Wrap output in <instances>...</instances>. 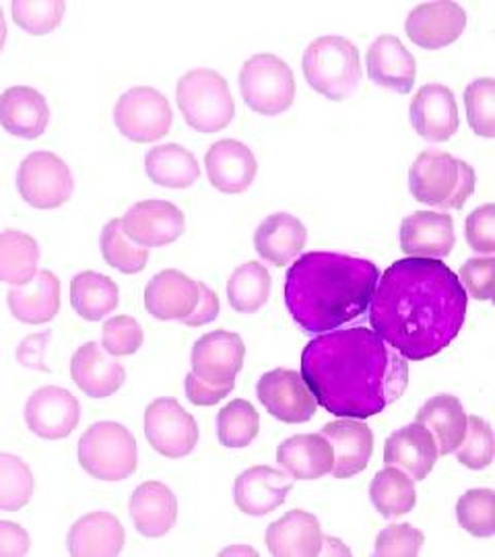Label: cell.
Masks as SVG:
<instances>
[{"label":"cell","mask_w":495,"mask_h":557,"mask_svg":"<svg viewBox=\"0 0 495 557\" xmlns=\"http://www.w3.org/2000/svg\"><path fill=\"white\" fill-rule=\"evenodd\" d=\"M13 20L32 36L54 32L64 17L66 4L62 0H15L11 4Z\"/></svg>","instance_id":"7bdbcfd3"},{"label":"cell","mask_w":495,"mask_h":557,"mask_svg":"<svg viewBox=\"0 0 495 557\" xmlns=\"http://www.w3.org/2000/svg\"><path fill=\"white\" fill-rule=\"evenodd\" d=\"M425 543V535L411 524H391L376 539V556L416 557Z\"/></svg>","instance_id":"7dc6e473"},{"label":"cell","mask_w":495,"mask_h":557,"mask_svg":"<svg viewBox=\"0 0 495 557\" xmlns=\"http://www.w3.org/2000/svg\"><path fill=\"white\" fill-rule=\"evenodd\" d=\"M475 170L455 156L430 149L419 153L409 168V190L417 202L456 211L467 205L475 193Z\"/></svg>","instance_id":"277c9868"},{"label":"cell","mask_w":495,"mask_h":557,"mask_svg":"<svg viewBox=\"0 0 495 557\" xmlns=\"http://www.w3.org/2000/svg\"><path fill=\"white\" fill-rule=\"evenodd\" d=\"M292 490H294L292 475L267 465H258L244 471L236 479L234 498H236V506L244 515L264 517L275 512L281 504H285L287 494Z\"/></svg>","instance_id":"44dd1931"},{"label":"cell","mask_w":495,"mask_h":557,"mask_svg":"<svg viewBox=\"0 0 495 557\" xmlns=\"http://www.w3.org/2000/svg\"><path fill=\"white\" fill-rule=\"evenodd\" d=\"M308 239V230L289 213H275L258 225L255 234L257 252L273 267H285L297 259Z\"/></svg>","instance_id":"1f68e13d"},{"label":"cell","mask_w":495,"mask_h":557,"mask_svg":"<svg viewBox=\"0 0 495 557\" xmlns=\"http://www.w3.org/2000/svg\"><path fill=\"white\" fill-rule=\"evenodd\" d=\"M205 165L211 184L225 195L246 193L257 178V158L242 140L221 139L211 145Z\"/></svg>","instance_id":"ffe728a7"},{"label":"cell","mask_w":495,"mask_h":557,"mask_svg":"<svg viewBox=\"0 0 495 557\" xmlns=\"http://www.w3.org/2000/svg\"><path fill=\"white\" fill-rule=\"evenodd\" d=\"M9 310L25 324H46L59 314L60 281L50 271H38L23 287L9 289Z\"/></svg>","instance_id":"4dcf8cb0"},{"label":"cell","mask_w":495,"mask_h":557,"mask_svg":"<svg viewBox=\"0 0 495 557\" xmlns=\"http://www.w3.org/2000/svg\"><path fill=\"white\" fill-rule=\"evenodd\" d=\"M234 552H239V549H227V552H223V554H234ZM242 552H248V554L257 556V552H255V549H242Z\"/></svg>","instance_id":"11a10c76"},{"label":"cell","mask_w":495,"mask_h":557,"mask_svg":"<svg viewBox=\"0 0 495 557\" xmlns=\"http://www.w3.org/2000/svg\"><path fill=\"white\" fill-rule=\"evenodd\" d=\"M409 112L417 135L430 143L453 139L460 124L455 94L440 83L423 85L411 101Z\"/></svg>","instance_id":"e0dca14e"},{"label":"cell","mask_w":495,"mask_h":557,"mask_svg":"<svg viewBox=\"0 0 495 557\" xmlns=\"http://www.w3.org/2000/svg\"><path fill=\"white\" fill-rule=\"evenodd\" d=\"M378 278L370 260L308 252L287 271L285 304L306 335L331 333L368 312Z\"/></svg>","instance_id":"3957f363"},{"label":"cell","mask_w":495,"mask_h":557,"mask_svg":"<svg viewBox=\"0 0 495 557\" xmlns=\"http://www.w3.org/2000/svg\"><path fill=\"white\" fill-rule=\"evenodd\" d=\"M335 448L333 475L337 479L356 478L366 471L374 453V434L359 419H338L331 421L320 432Z\"/></svg>","instance_id":"7402d4cb"},{"label":"cell","mask_w":495,"mask_h":557,"mask_svg":"<svg viewBox=\"0 0 495 557\" xmlns=\"http://www.w3.org/2000/svg\"><path fill=\"white\" fill-rule=\"evenodd\" d=\"M32 547L29 533L11 520H0V556H27Z\"/></svg>","instance_id":"816d5d0a"},{"label":"cell","mask_w":495,"mask_h":557,"mask_svg":"<svg viewBox=\"0 0 495 557\" xmlns=\"http://www.w3.org/2000/svg\"><path fill=\"white\" fill-rule=\"evenodd\" d=\"M143 326L133 317H116L103 324L101 349L114 358H126L137 354L143 345Z\"/></svg>","instance_id":"bcb514c9"},{"label":"cell","mask_w":495,"mask_h":557,"mask_svg":"<svg viewBox=\"0 0 495 557\" xmlns=\"http://www.w3.org/2000/svg\"><path fill=\"white\" fill-rule=\"evenodd\" d=\"M368 75L380 87L393 89L396 94H409L417 77L413 54L403 46V41L384 34L380 36L366 54Z\"/></svg>","instance_id":"484cf974"},{"label":"cell","mask_w":495,"mask_h":557,"mask_svg":"<svg viewBox=\"0 0 495 557\" xmlns=\"http://www.w3.org/2000/svg\"><path fill=\"white\" fill-rule=\"evenodd\" d=\"M50 122L48 101L34 87H9L0 96V126L21 139L34 140L44 135Z\"/></svg>","instance_id":"d4e9b609"},{"label":"cell","mask_w":495,"mask_h":557,"mask_svg":"<svg viewBox=\"0 0 495 557\" xmlns=\"http://www.w3.org/2000/svg\"><path fill=\"white\" fill-rule=\"evenodd\" d=\"M455 453L458 462L465 465L467 469H473V471L487 469L495 455L492 425L479 416L467 418V436Z\"/></svg>","instance_id":"ee69618b"},{"label":"cell","mask_w":495,"mask_h":557,"mask_svg":"<svg viewBox=\"0 0 495 557\" xmlns=\"http://www.w3.org/2000/svg\"><path fill=\"white\" fill-rule=\"evenodd\" d=\"M124 527L110 512H91L79 518L69 533L71 556L114 557L124 547Z\"/></svg>","instance_id":"f546056e"},{"label":"cell","mask_w":495,"mask_h":557,"mask_svg":"<svg viewBox=\"0 0 495 557\" xmlns=\"http://www.w3.org/2000/svg\"><path fill=\"white\" fill-rule=\"evenodd\" d=\"M246 345L236 333L213 331L197 341L193 347V374L211 386L236 384V376L244 368Z\"/></svg>","instance_id":"5bb4252c"},{"label":"cell","mask_w":495,"mask_h":557,"mask_svg":"<svg viewBox=\"0 0 495 557\" xmlns=\"http://www.w3.org/2000/svg\"><path fill=\"white\" fill-rule=\"evenodd\" d=\"M277 462L292 478L312 481L333 471L335 448L322 434H297L279 444Z\"/></svg>","instance_id":"f1b7e54d"},{"label":"cell","mask_w":495,"mask_h":557,"mask_svg":"<svg viewBox=\"0 0 495 557\" xmlns=\"http://www.w3.org/2000/svg\"><path fill=\"white\" fill-rule=\"evenodd\" d=\"M370 498L382 517L398 518L409 515L417 504L416 483L398 467L378 471L370 485Z\"/></svg>","instance_id":"8d00e7d4"},{"label":"cell","mask_w":495,"mask_h":557,"mask_svg":"<svg viewBox=\"0 0 495 557\" xmlns=\"http://www.w3.org/2000/svg\"><path fill=\"white\" fill-rule=\"evenodd\" d=\"M269 552L277 557H314L322 554V527L306 510H292L267 531Z\"/></svg>","instance_id":"83f0119b"},{"label":"cell","mask_w":495,"mask_h":557,"mask_svg":"<svg viewBox=\"0 0 495 557\" xmlns=\"http://www.w3.org/2000/svg\"><path fill=\"white\" fill-rule=\"evenodd\" d=\"M219 317V298L213 289L202 285V294L195 312L182 320L186 326H205Z\"/></svg>","instance_id":"f5cc1de1"},{"label":"cell","mask_w":495,"mask_h":557,"mask_svg":"<svg viewBox=\"0 0 495 557\" xmlns=\"http://www.w3.org/2000/svg\"><path fill=\"white\" fill-rule=\"evenodd\" d=\"M184 386H186V397L197 405V407H213L218 405L219 400L227 397L236 384H230V386H211L202 380H198L193 372L184 380Z\"/></svg>","instance_id":"f907efd6"},{"label":"cell","mask_w":495,"mask_h":557,"mask_svg":"<svg viewBox=\"0 0 495 557\" xmlns=\"http://www.w3.org/2000/svg\"><path fill=\"white\" fill-rule=\"evenodd\" d=\"M469 296L446 262L396 260L380 278L370 301L372 331L396 354L423 361L442 354L462 331Z\"/></svg>","instance_id":"6da1fadb"},{"label":"cell","mask_w":495,"mask_h":557,"mask_svg":"<svg viewBox=\"0 0 495 557\" xmlns=\"http://www.w3.org/2000/svg\"><path fill=\"white\" fill-rule=\"evenodd\" d=\"M271 275L260 262H244L227 281L230 306L239 314L258 312L271 298Z\"/></svg>","instance_id":"74e56055"},{"label":"cell","mask_w":495,"mask_h":557,"mask_svg":"<svg viewBox=\"0 0 495 557\" xmlns=\"http://www.w3.org/2000/svg\"><path fill=\"white\" fill-rule=\"evenodd\" d=\"M145 436L161 457H188L198 444V425L176 398H158L145 411Z\"/></svg>","instance_id":"8fae6325"},{"label":"cell","mask_w":495,"mask_h":557,"mask_svg":"<svg viewBox=\"0 0 495 557\" xmlns=\"http://www.w3.org/2000/svg\"><path fill=\"white\" fill-rule=\"evenodd\" d=\"M119 285L96 271H85L71 281V304L81 319L99 322L119 308Z\"/></svg>","instance_id":"e575fe53"},{"label":"cell","mask_w":495,"mask_h":557,"mask_svg":"<svg viewBox=\"0 0 495 557\" xmlns=\"http://www.w3.org/2000/svg\"><path fill=\"white\" fill-rule=\"evenodd\" d=\"M38 262L40 246L32 236L17 230L0 234V281L23 287L38 275Z\"/></svg>","instance_id":"d590c367"},{"label":"cell","mask_w":495,"mask_h":557,"mask_svg":"<svg viewBox=\"0 0 495 557\" xmlns=\"http://www.w3.org/2000/svg\"><path fill=\"white\" fill-rule=\"evenodd\" d=\"M467 120L473 133L485 139L495 137V81L492 77L477 79L465 91Z\"/></svg>","instance_id":"f6af8a7d"},{"label":"cell","mask_w":495,"mask_h":557,"mask_svg":"<svg viewBox=\"0 0 495 557\" xmlns=\"http://www.w3.org/2000/svg\"><path fill=\"white\" fill-rule=\"evenodd\" d=\"M17 190L34 209H59L75 193L71 168L50 151H36L21 161Z\"/></svg>","instance_id":"9c48e42d"},{"label":"cell","mask_w":495,"mask_h":557,"mask_svg":"<svg viewBox=\"0 0 495 557\" xmlns=\"http://www.w3.org/2000/svg\"><path fill=\"white\" fill-rule=\"evenodd\" d=\"M131 517L143 537H163L178 520V498L168 485L145 481L131 496Z\"/></svg>","instance_id":"4316f807"},{"label":"cell","mask_w":495,"mask_h":557,"mask_svg":"<svg viewBox=\"0 0 495 557\" xmlns=\"http://www.w3.org/2000/svg\"><path fill=\"white\" fill-rule=\"evenodd\" d=\"M467 27V13L453 0L423 2L405 23L407 38L423 50H440L455 44Z\"/></svg>","instance_id":"2e32d148"},{"label":"cell","mask_w":495,"mask_h":557,"mask_svg":"<svg viewBox=\"0 0 495 557\" xmlns=\"http://www.w3.org/2000/svg\"><path fill=\"white\" fill-rule=\"evenodd\" d=\"M308 85L326 100L345 101L356 94L361 81V60L354 41L324 36L312 41L301 60Z\"/></svg>","instance_id":"5b68a950"},{"label":"cell","mask_w":495,"mask_h":557,"mask_svg":"<svg viewBox=\"0 0 495 557\" xmlns=\"http://www.w3.org/2000/svg\"><path fill=\"white\" fill-rule=\"evenodd\" d=\"M417 423L434 432L440 455H453L467 436V411L462 403L453 395L430 398L419 411Z\"/></svg>","instance_id":"d6a6232c"},{"label":"cell","mask_w":495,"mask_h":557,"mask_svg":"<svg viewBox=\"0 0 495 557\" xmlns=\"http://www.w3.org/2000/svg\"><path fill=\"white\" fill-rule=\"evenodd\" d=\"M455 244V221L448 213L417 211L400 223V250L407 257L446 259Z\"/></svg>","instance_id":"ac0fdd59"},{"label":"cell","mask_w":495,"mask_h":557,"mask_svg":"<svg viewBox=\"0 0 495 557\" xmlns=\"http://www.w3.org/2000/svg\"><path fill=\"white\" fill-rule=\"evenodd\" d=\"M458 524L473 537H494L495 535V494L494 490L481 487L469 490L456 502Z\"/></svg>","instance_id":"b9f144b4"},{"label":"cell","mask_w":495,"mask_h":557,"mask_svg":"<svg viewBox=\"0 0 495 557\" xmlns=\"http://www.w3.org/2000/svg\"><path fill=\"white\" fill-rule=\"evenodd\" d=\"M458 281L469 298L490 301L494 298L495 287L494 257H475L467 260L460 269Z\"/></svg>","instance_id":"c3c4849f"},{"label":"cell","mask_w":495,"mask_h":557,"mask_svg":"<svg viewBox=\"0 0 495 557\" xmlns=\"http://www.w3.org/2000/svg\"><path fill=\"white\" fill-rule=\"evenodd\" d=\"M139 460L137 440L116 421H99L79 440L81 467L101 481H122L135 475Z\"/></svg>","instance_id":"52a82bcc"},{"label":"cell","mask_w":495,"mask_h":557,"mask_svg":"<svg viewBox=\"0 0 495 557\" xmlns=\"http://www.w3.org/2000/svg\"><path fill=\"white\" fill-rule=\"evenodd\" d=\"M176 100L186 124L202 135L223 131L236 116V100L227 81L211 69L186 73L178 81Z\"/></svg>","instance_id":"8992f818"},{"label":"cell","mask_w":495,"mask_h":557,"mask_svg":"<svg viewBox=\"0 0 495 557\" xmlns=\"http://www.w3.org/2000/svg\"><path fill=\"white\" fill-rule=\"evenodd\" d=\"M145 170L151 182L165 188H188L200 178L197 158L176 143L153 147L145 156Z\"/></svg>","instance_id":"836d02e7"},{"label":"cell","mask_w":495,"mask_h":557,"mask_svg":"<svg viewBox=\"0 0 495 557\" xmlns=\"http://www.w3.org/2000/svg\"><path fill=\"white\" fill-rule=\"evenodd\" d=\"M71 379L89 398H108L116 395L126 372L120 361L108 358V354L99 347L96 341L87 343L75 351L71 359Z\"/></svg>","instance_id":"cb8c5ba5"},{"label":"cell","mask_w":495,"mask_h":557,"mask_svg":"<svg viewBox=\"0 0 495 557\" xmlns=\"http://www.w3.org/2000/svg\"><path fill=\"white\" fill-rule=\"evenodd\" d=\"M120 223L124 236L147 250L174 244L186 227L182 209L168 200H140Z\"/></svg>","instance_id":"4fadbf2b"},{"label":"cell","mask_w":495,"mask_h":557,"mask_svg":"<svg viewBox=\"0 0 495 557\" xmlns=\"http://www.w3.org/2000/svg\"><path fill=\"white\" fill-rule=\"evenodd\" d=\"M36 492V478L23 458L0 453V512H17Z\"/></svg>","instance_id":"f35d334b"},{"label":"cell","mask_w":495,"mask_h":557,"mask_svg":"<svg viewBox=\"0 0 495 557\" xmlns=\"http://www.w3.org/2000/svg\"><path fill=\"white\" fill-rule=\"evenodd\" d=\"M239 91L257 114L277 116L294 106L296 77L285 60L275 54H257L239 71Z\"/></svg>","instance_id":"ba28073f"},{"label":"cell","mask_w":495,"mask_h":557,"mask_svg":"<svg viewBox=\"0 0 495 557\" xmlns=\"http://www.w3.org/2000/svg\"><path fill=\"white\" fill-rule=\"evenodd\" d=\"M301 379L329 413L368 419L405 395L409 366L372 329H337L304 347Z\"/></svg>","instance_id":"7a4b0ae2"},{"label":"cell","mask_w":495,"mask_h":557,"mask_svg":"<svg viewBox=\"0 0 495 557\" xmlns=\"http://www.w3.org/2000/svg\"><path fill=\"white\" fill-rule=\"evenodd\" d=\"M258 432L260 416L248 400L236 398L219 411L218 436L225 448H246L255 442Z\"/></svg>","instance_id":"ab89813d"},{"label":"cell","mask_w":495,"mask_h":557,"mask_svg":"<svg viewBox=\"0 0 495 557\" xmlns=\"http://www.w3.org/2000/svg\"><path fill=\"white\" fill-rule=\"evenodd\" d=\"M4 41H7V21H4L2 9H0V52L4 48Z\"/></svg>","instance_id":"db71d44e"},{"label":"cell","mask_w":495,"mask_h":557,"mask_svg":"<svg viewBox=\"0 0 495 557\" xmlns=\"http://www.w3.org/2000/svg\"><path fill=\"white\" fill-rule=\"evenodd\" d=\"M101 255L103 260L124 275H135L147 267L149 250L133 244L124 236L120 220H112L106 223L101 232Z\"/></svg>","instance_id":"60d3db41"},{"label":"cell","mask_w":495,"mask_h":557,"mask_svg":"<svg viewBox=\"0 0 495 557\" xmlns=\"http://www.w3.org/2000/svg\"><path fill=\"white\" fill-rule=\"evenodd\" d=\"M257 395L264 409L283 423H306L317 416V398L294 370L267 372L258 380Z\"/></svg>","instance_id":"7c38bea8"},{"label":"cell","mask_w":495,"mask_h":557,"mask_svg":"<svg viewBox=\"0 0 495 557\" xmlns=\"http://www.w3.org/2000/svg\"><path fill=\"white\" fill-rule=\"evenodd\" d=\"M467 242L479 255H494L495 205H483L467 218Z\"/></svg>","instance_id":"681fc988"},{"label":"cell","mask_w":495,"mask_h":557,"mask_svg":"<svg viewBox=\"0 0 495 557\" xmlns=\"http://www.w3.org/2000/svg\"><path fill=\"white\" fill-rule=\"evenodd\" d=\"M202 285L176 269L161 271L145 287V308L158 320H184L195 312Z\"/></svg>","instance_id":"d6986e66"},{"label":"cell","mask_w":495,"mask_h":557,"mask_svg":"<svg viewBox=\"0 0 495 557\" xmlns=\"http://www.w3.org/2000/svg\"><path fill=\"white\" fill-rule=\"evenodd\" d=\"M437 457L440 453L434 434L417 421L396 430L384 444V462L405 469L413 481L428 478L436 467Z\"/></svg>","instance_id":"603a6c76"},{"label":"cell","mask_w":495,"mask_h":557,"mask_svg":"<svg viewBox=\"0 0 495 557\" xmlns=\"http://www.w3.org/2000/svg\"><path fill=\"white\" fill-rule=\"evenodd\" d=\"M81 405L75 395L60 386H44L27 398L25 423L44 440L71 436L79 425Z\"/></svg>","instance_id":"9a60e30c"},{"label":"cell","mask_w":495,"mask_h":557,"mask_svg":"<svg viewBox=\"0 0 495 557\" xmlns=\"http://www.w3.org/2000/svg\"><path fill=\"white\" fill-rule=\"evenodd\" d=\"M114 122L126 139L156 143L163 139L174 122L168 98L153 87H133L114 108Z\"/></svg>","instance_id":"30bf717a"}]
</instances>
